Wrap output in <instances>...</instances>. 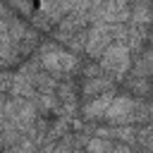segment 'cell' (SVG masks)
Wrapping results in <instances>:
<instances>
[{"mask_svg": "<svg viewBox=\"0 0 153 153\" xmlns=\"http://www.w3.org/2000/svg\"><path fill=\"white\" fill-rule=\"evenodd\" d=\"M151 117L148 105L131 98V96H112L108 110H105V122L108 124H139Z\"/></svg>", "mask_w": 153, "mask_h": 153, "instance_id": "1", "label": "cell"}, {"mask_svg": "<svg viewBox=\"0 0 153 153\" xmlns=\"http://www.w3.org/2000/svg\"><path fill=\"white\" fill-rule=\"evenodd\" d=\"M10 81H12V74L0 72V93H2V91H10Z\"/></svg>", "mask_w": 153, "mask_h": 153, "instance_id": "11", "label": "cell"}, {"mask_svg": "<svg viewBox=\"0 0 153 153\" xmlns=\"http://www.w3.org/2000/svg\"><path fill=\"white\" fill-rule=\"evenodd\" d=\"M112 91H105V93H100V96H96L93 100H88L86 105H84V120H88V122H93V120H103L105 117V110H108V105H110V100H112Z\"/></svg>", "mask_w": 153, "mask_h": 153, "instance_id": "6", "label": "cell"}, {"mask_svg": "<svg viewBox=\"0 0 153 153\" xmlns=\"http://www.w3.org/2000/svg\"><path fill=\"white\" fill-rule=\"evenodd\" d=\"M129 74L131 76H143V79H151L153 76V48L139 53V57L129 67Z\"/></svg>", "mask_w": 153, "mask_h": 153, "instance_id": "7", "label": "cell"}, {"mask_svg": "<svg viewBox=\"0 0 153 153\" xmlns=\"http://www.w3.org/2000/svg\"><path fill=\"white\" fill-rule=\"evenodd\" d=\"M129 67H131V50L124 41H112L103 55H100V69L105 74H110L115 81H122L127 74H129Z\"/></svg>", "mask_w": 153, "mask_h": 153, "instance_id": "3", "label": "cell"}, {"mask_svg": "<svg viewBox=\"0 0 153 153\" xmlns=\"http://www.w3.org/2000/svg\"><path fill=\"white\" fill-rule=\"evenodd\" d=\"M127 91L129 93H134V96H146L148 91H151V79H143V76H127Z\"/></svg>", "mask_w": 153, "mask_h": 153, "instance_id": "9", "label": "cell"}, {"mask_svg": "<svg viewBox=\"0 0 153 153\" xmlns=\"http://www.w3.org/2000/svg\"><path fill=\"white\" fill-rule=\"evenodd\" d=\"M14 45H12V38H10V26L5 19H0V60L2 62H12L14 60Z\"/></svg>", "mask_w": 153, "mask_h": 153, "instance_id": "8", "label": "cell"}, {"mask_svg": "<svg viewBox=\"0 0 153 153\" xmlns=\"http://www.w3.org/2000/svg\"><path fill=\"white\" fill-rule=\"evenodd\" d=\"M7 2L14 5V7H22V10L26 12V10H31V2H33V0H7Z\"/></svg>", "mask_w": 153, "mask_h": 153, "instance_id": "12", "label": "cell"}, {"mask_svg": "<svg viewBox=\"0 0 153 153\" xmlns=\"http://www.w3.org/2000/svg\"><path fill=\"white\" fill-rule=\"evenodd\" d=\"M38 65L50 74H69L79 67V57L57 43H43L38 48Z\"/></svg>", "mask_w": 153, "mask_h": 153, "instance_id": "2", "label": "cell"}, {"mask_svg": "<svg viewBox=\"0 0 153 153\" xmlns=\"http://www.w3.org/2000/svg\"><path fill=\"white\" fill-rule=\"evenodd\" d=\"M2 65H5V62H2V60H0V69H2Z\"/></svg>", "mask_w": 153, "mask_h": 153, "instance_id": "14", "label": "cell"}, {"mask_svg": "<svg viewBox=\"0 0 153 153\" xmlns=\"http://www.w3.org/2000/svg\"><path fill=\"white\" fill-rule=\"evenodd\" d=\"M88 151H112V148H129L127 143H115V141H103V139H93L86 143Z\"/></svg>", "mask_w": 153, "mask_h": 153, "instance_id": "10", "label": "cell"}, {"mask_svg": "<svg viewBox=\"0 0 153 153\" xmlns=\"http://www.w3.org/2000/svg\"><path fill=\"white\" fill-rule=\"evenodd\" d=\"M7 10H5V5H2V0H0V14H5Z\"/></svg>", "mask_w": 153, "mask_h": 153, "instance_id": "13", "label": "cell"}, {"mask_svg": "<svg viewBox=\"0 0 153 153\" xmlns=\"http://www.w3.org/2000/svg\"><path fill=\"white\" fill-rule=\"evenodd\" d=\"M115 41V24H108V22H93V26L86 31V43H84V50L88 57H100L103 50Z\"/></svg>", "mask_w": 153, "mask_h": 153, "instance_id": "4", "label": "cell"}, {"mask_svg": "<svg viewBox=\"0 0 153 153\" xmlns=\"http://www.w3.org/2000/svg\"><path fill=\"white\" fill-rule=\"evenodd\" d=\"M112 86H115V79H112V76H100V72H98V74L84 76V88H81V93H84L86 98H93V96H100V93H105V91H112Z\"/></svg>", "mask_w": 153, "mask_h": 153, "instance_id": "5", "label": "cell"}]
</instances>
